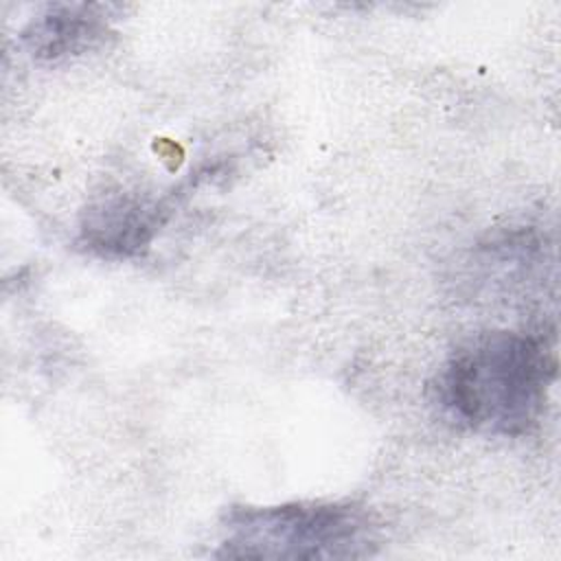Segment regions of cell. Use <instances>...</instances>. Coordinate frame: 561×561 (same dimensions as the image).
<instances>
[{"mask_svg": "<svg viewBox=\"0 0 561 561\" xmlns=\"http://www.w3.org/2000/svg\"><path fill=\"white\" fill-rule=\"evenodd\" d=\"M557 357L543 335L484 331L460 342L432 381V399L462 430L519 438L546 410Z\"/></svg>", "mask_w": 561, "mask_h": 561, "instance_id": "obj_1", "label": "cell"}, {"mask_svg": "<svg viewBox=\"0 0 561 561\" xmlns=\"http://www.w3.org/2000/svg\"><path fill=\"white\" fill-rule=\"evenodd\" d=\"M219 526V559H364L379 546L377 517L357 502L234 504Z\"/></svg>", "mask_w": 561, "mask_h": 561, "instance_id": "obj_2", "label": "cell"}, {"mask_svg": "<svg viewBox=\"0 0 561 561\" xmlns=\"http://www.w3.org/2000/svg\"><path fill=\"white\" fill-rule=\"evenodd\" d=\"M173 199L175 193H107L83 210L79 243L83 250L107 259L136 256L151 245L169 221L175 210Z\"/></svg>", "mask_w": 561, "mask_h": 561, "instance_id": "obj_3", "label": "cell"}, {"mask_svg": "<svg viewBox=\"0 0 561 561\" xmlns=\"http://www.w3.org/2000/svg\"><path fill=\"white\" fill-rule=\"evenodd\" d=\"M112 37L107 4L57 2L46 4L20 33L26 53L46 64L85 55Z\"/></svg>", "mask_w": 561, "mask_h": 561, "instance_id": "obj_4", "label": "cell"}]
</instances>
